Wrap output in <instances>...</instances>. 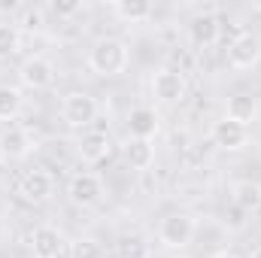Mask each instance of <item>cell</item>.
<instances>
[{
    "label": "cell",
    "mask_w": 261,
    "mask_h": 258,
    "mask_svg": "<svg viewBox=\"0 0 261 258\" xmlns=\"http://www.w3.org/2000/svg\"><path fill=\"white\" fill-rule=\"evenodd\" d=\"M55 192V183L46 170H28L21 179H18V194L28 200V203H46Z\"/></svg>",
    "instance_id": "11"
},
{
    "label": "cell",
    "mask_w": 261,
    "mask_h": 258,
    "mask_svg": "<svg viewBox=\"0 0 261 258\" xmlns=\"http://www.w3.org/2000/svg\"><path fill=\"white\" fill-rule=\"evenodd\" d=\"M31 149H34V140H31V134L21 125H9V128L0 131V155L3 158L21 161V158L31 155Z\"/></svg>",
    "instance_id": "12"
},
{
    "label": "cell",
    "mask_w": 261,
    "mask_h": 258,
    "mask_svg": "<svg viewBox=\"0 0 261 258\" xmlns=\"http://www.w3.org/2000/svg\"><path fill=\"white\" fill-rule=\"evenodd\" d=\"M67 194L76 207H91L103 197V179L97 173H88V170L73 173L70 183H67Z\"/></svg>",
    "instance_id": "6"
},
{
    "label": "cell",
    "mask_w": 261,
    "mask_h": 258,
    "mask_svg": "<svg viewBox=\"0 0 261 258\" xmlns=\"http://www.w3.org/2000/svg\"><path fill=\"white\" fill-rule=\"evenodd\" d=\"M21 49V31L9 21H0V61H9Z\"/></svg>",
    "instance_id": "20"
},
{
    "label": "cell",
    "mask_w": 261,
    "mask_h": 258,
    "mask_svg": "<svg viewBox=\"0 0 261 258\" xmlns=\"http://www.w3.org/2000/svg\"><path fill=\"white\" fill-rule=\"evenodd\" d=\"M18 79H21V85L24 88H34V91H43V88H49L52 82H55V67L49 58H43V55H34V58H28L21 70H18Z\"/></svg>",
    "instance_id": "7"
},
{
    "label": "cell",
    "mask_w": 261,
    "mask_h": 258,
    "mask_svg": "<svg viewBox=\"0 0 261 258\" xmlns=\"http://www.w3.org/2000/svg\"><path fill=\"white\" fill-rule=\"evenodd\" d=\"M210 258H237V255H231V252H213Z\"/></svg>",
    "instance_id": "26"
},
{
    "label": "cell",
    "mask_w": 261,
    "mask_h": 258,
    "mask_svg": "<svg viewBox=\"0 0 261 258\" xmlns=\"http://www.w3.org/2000/svg\"><path fill=\"white\" fill-rule=\"evenodd\" d=\"M15 9H21L18 0H0V12H15Z\"/></svg>",
    "instance_id": "25"
},
{
    "label": "cell",
    "mask_w": 261,
    "mask_h": 258,
    "mask_svg": "<svg viewBox=\"0 0 261 258\" xmlns=\"http://www.w3.org/2000/svg\"><path fill=\"white\" fill-rule=\"evenodd\" d=\"M213 143L219 149H225V152H237V149H243L249 143V128L234 122V119H228V116H222L213 125Z\"/></svg>",
    "instance_id": "9"
},
{
    "label": "cell",
    "mask_w": 261,
    "mask_h": 258,
    "mask_svg": "<svg viewBox=\"0 0 261 258\" xmlns=\"http://www.w3.org/2000/svg\"><path fill=\"white\" fill-rule=\"evenodd\" d=\"M24 107V97L15 85H0V122H12Z\"/></svg>",
    "instance_id": "19"
},
{
    "label": "cell",
    "mask_w": 261,
    "mask_h": 258,
    "mask_svg": "<svg viewBox=\"0 0 261 258\" xmlns=\"http://www.w3.org/2000/svg\"><path fill=\"white\" fill-rule=\"evenodd\" d=\"M189 37H192V43H195L197 49H210V46L219 40V18H216L213 12L195 15L192 24H189Z\"/></svg>",
    "instance_id": "13"
},
{
    "label": "cell",
    "mask_w": 261,
    "mask_h": 258,
    "mask_svg": "<svg viewBox=\"0 0 261 258\" xmlns=\"http://www.w3.org/2000/svg\"><path fill=\"white\" fill-rule=\"evenodd\" d=\"M73 258H103V249H100V243L94 240V237H79L76 243H73Z\"/></svg>",
    "instance_id": "22"
},
{
    "label": "cell",
    "mask_w": 261,
    "mask_h": 258,
    "mask_svg": "<svg viewBox=\"0 0 261 258\" xmlns=\"http://www.w3.org/2000/svg\"><path fill=\"white\" fill-rule=\"evenodd\" d=\"M234 203H237L240 210H255L261 203V186L258 183H249V179L237 183V186H234Z\"/></svg>",
    "instance_id": "21"
},
{
    "label": "cell",
    "mask_w": 261,
    "mask_h": 258,
    "mask_svg": "<svg viewBox=\"0 0 261 258\" xmlns=\"http://www.w3.org/2000/svg\"><path fill=\"white\" fill-rule=\"evenodd\" d=\"M40 24H43V12H40V9H31V12H24V28L37 31Z\"/></svg>",
    "instance_id": "23"
},
{
    "label": "cell",
    "mask_w": 261,
    "mask_h": 258,
    "mask_svg": "<svg viewBox=\"0 0 261 258\" xmlns=\"http://www.w3.org/2000/svg\"><path fill=\"white\" fill-rule=\"evenodd\" d=\"M128 64H130V49L116 37L97 40L88 52V67L97 76H119V73L128 70Z\"/></svg>",
    "instance_id": "1"
},
{
    "label": "cell",
    "mask_w": 261,
    "mask_h": 258,
    "mask_svg": "<svg viewBox=\"0 0 261 258\" xmlns=\"http://www.w3.org/2000/svg\"><path fill=\"white\" fill-rule=\"evenodd\" d=\"M97 100L88 94V91H70L64 100H61V119H64V125L70 128H91V122L97 119Z\"/></svg>",
    "instance_id": "2"
},
{
    "label": "cell",
    "mask_w": 261,
    "mask_h": 258,
    "mask_svg": "<svg viewBox=\"0 0 261 258\" xmlns=\"http://www.w3.org/2000/svg\"><path fill=\"white\" fill-rule=\"evenodd\" d=\"M125 161H128L134 170H149L152 161H155V146H152V140H128V146H125Z\"/></svg>",
    "instance_id": "15"
},
{
    "label": "cell",
    "mask_w": 261,
    "mask_h": 258,
    "mask_svg": "<svg viewBox=\"0 0 261 258\" xmlns=\"http://www.w3.org/2000/svg\"><path fill=\"white\" fill-rule=\"evenodd\" d=\"M249 258H261V246H258V249H252V252H249Z\"/></svg>",
    "instance_id": "27"
},
{
    "label": "cell",
    "mask_w": 261,
    "mask_h": 258,
    "mask_svg": "<svg viewBox=\"0 0 261 258\" xmlns=\"http://www.w3.org/2000/svg\"><path fill=\"white\" fill-rule=\"evenodd\" d=\"M116 258H152V246L140 234H125L116 243Z\"/></svg>",
    "instance_id": "18"
},
{
    "label": "cell",
    "mask_w": 261,
    "mask_h": 258,
    "mask_svg": "<svg viewBox=\"0 0 261 258\" xmlns=\"http://www.w3.org/2000/svg\"><path fill=\"white\" fill-rule=\"evenodd\" d=\"M64 243H67L64 234L58 228H52V225H40L31 234V252H34V258H61Z\"/></svg>",
    "instance_id": "10"
},
{
    "label": "cell",
    "mask_w": 261,
    "mask_h": 258,
    "mask_svg": "<svg viewBox=\"0 0 261 258\" xmlns=\"http://www.w3.org/2000/svg\"><path fill=\"white\" fill-rule=\"evenodd\" d=\"M55 12H58V15H73V12H79V3H76V0H70V3H55Z\"/></svg>",
    "instance_id": "24"
},
{
    "label": "cell",
    "mask_w": 261,
    "mask_h": 258,
    "mask_svg": "<svg viewBox=\"0 0 261 258\" xmlns=\"http://www.w3.org/2000/svg\"><path fill=\"white\" fill-rule=\"evenodd\" d=\"M225 116L249 128V122L258 116V104H255V97H249V94H234V97L228 100V113H225Z\"/></svg>",
    "instance_id": "17"
},
{
    "label": "cell",
    "mask_w": 261,
    "mask_h": 258,
    "mask_svg": "<svg viewBox=\"0 0 261 258\" xmlns=\"http://www.w3.org/2000/svg\"><path fill=\"white\" fill-rule=\"evenodd\" d=\"M186 91H189V85H186V76H182L179 70L161 67V70L152 76V94H155L161 104H167V107L179 104V100L186 97Z\"/></svg>",
    "instance_id": "4"
},
{
    "label": "cell",
    "mask_w": 261,
    "mask_h": 258,
    "mask_svg": "<svg viewBox=\"0 0 261 258\" xmlns=\"http://www.w3.org/2000/svg\"><path fill=\"white\" fill-rule=\"evenodd\" d=\"M228 61L234 70H252L261 61V40L249 31L237 34L228 46Z\"/></svg>",
    "instance_id": "5"
},
{
    "label": "cell",
    "mask_w": 261,
    "mask_h": 258,
    "mask_svg": "<svg viewBox=\"0 0 261 258\" xmlns=\"http://www.w3.org/2000/svg\"><path fill=\"white\" fill-rule=\"evenodd\" d=\"M113 12L125 24H140V21H146L152 15V3H146V0H116Z\"/></svg>",
    "instance_id": "16"
},
{
    "label": "cell",
    "mask_w": 261,
    "mask_h": 258,
    "mask_svg": "<svg viewBox=\"0 0 261 258\" xmlns=\"http://www.w3.org/2000/svg\"><path fill=\"white\" fill-rule=\"evenodd\" d=\"M76 152H79V158L88 161V164L103 161L107 152H110V134L103 128H85L76 137Z\"/></svg>",
    "instance_id": "8"
},
{
    "label": "cell",
    "mask_w": 261,
    "mask_h": 258,
    "mask_svg": "<svg viewBox=\"0 0 261 258\" xmlns=\"http://www.w3.org/2000/svg\"><path fill=\"white\" fill-rule=\"evenodd\" d=\"M128 131L130 140H152L158 134V116L152 107H137L128 116Z\"/></svg>",
    "instance_id": "14"
},
{
    "label": "cell",
    "mask_w": 261,
    "mask_h": 258,
    "mask_svg": "<svg viewBox=\"0 0 261 258\" xmlns=\"http://www.w3.org/2000/svg\"><path fill=\"white\" fill-rule=\"evenodd\" d=\"M195 219L186 216V213H170L167 219H161L158 225V243L167 246V249H186L192 240H195Z\"/></svg>",
    "instance_id": "3"
}]
</instances>
